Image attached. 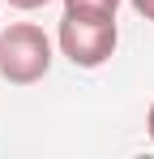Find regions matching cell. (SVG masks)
<instances>
[{
    "instance_id": "5b68a950",
    "label": "cell",
    "mask_w": 154,
    "mask_h": 159,
    "mask_svg": "<svg viewBox=\"0 0 154 159\" xmlns=\"http://www.w3.org/2000/svg\"><path fill=\"white\" fill-rule=\"evenodd\" d=\"M128 4H133V9H137L146 22H154V0H128Z\"/></svg>"
},
{
    "instance_id": "277c9868",
    "label": "cell",
    "mask_w": 154,
    "mask_h": 159,
    "mask_svg": "<svg viewBox=\"0 0 154 159\" xmlns=\"http://www.w3.org/2000/svg\"><path fill=\"white\" fill-rule=\"evenodd\" d=\"M9 9H22V13H34V9H43V4H51V0H4Z\"/></svg>"
},
{
    "instance_id": "7a4b0ae2",
    "label": "cell",
    "mask_w": 154,
    "mask_h": 159,
    "mask_svg": "<svg viewBox=\"0 0 154 159\" xmlns=\"http://www.w3.org/2000/svg\"><path fill=\"white\" fill-rule=\"evenodd\" d=\"M116 43H120L116 17H73V13H64L60 26H56V48L77 69H103L116 56Z\"/></svg>"
},
{
    "instance_id": "8992f818",
    "label": "cell",
    "mask_w": 154,
    "mask_h": 159,
    "mask_svg": "<svg viewBox=\"0 0 154 159\" xmlns=\"http://www.w3.org/2000/svg\"><path fill=\"white\" fill-rule=\"evenodd\" d=\"M146 133H150V142H154V103H150V112H146Z\"/></svg>"
},
{
    "instance_id": "6da1fadb",
    "label": "cell",
    "mask_w": 154,
    "mask_h": 159,
    "mask_svg": "<svg viewBox=\"0 0 154 159\" xmlns=\"http://www.w3.org/2000/svg\"><path fill=\"white\" fill-rule=\"evenodd\" d=\"M51 69V39L34 22L0 26V78L9 86H34Z\"/></svg>"
},
{
    "instance_id": "3957f363",
    "label": "cell",
    "mask_w": 154,
    "mask_h": 159,
    "mask_svg": "<svg viewBox=\"0 0 154 159\" xmlns=\"http://www.w3.org/2000/svg\"><path fill=\"white\" fill-rule=\"evenodd\" d=\"M64 13H73V17H116L120 0H64Z\"/></svg>"
}]
</instances>
